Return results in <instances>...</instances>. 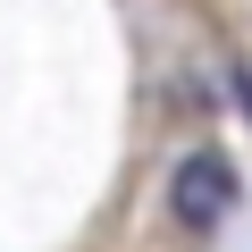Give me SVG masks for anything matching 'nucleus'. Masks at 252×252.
<instances>
[{"mask_svg": "<svg viewBox=\"0 0 252 252\" xmlns=\"http://www.w3.org/2000/svg\"><path fill=\"white\" fill-rule=\"evenodd\" d=\"M168 210H177L185 235H210V227L235 210V168H227L219 152H185L177 177H168Z\"/></svg>", "mask_w": 252, "mask_h": 252, "instance_id": "1", "label": "nucleus"}]
</instances>
